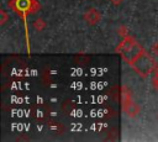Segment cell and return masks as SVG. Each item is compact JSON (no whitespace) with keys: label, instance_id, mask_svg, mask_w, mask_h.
Returning a JSON list of instances; mask_svg holds the SVG:
<instances>
[{"label":"cell","instance_id":"obj_1","mask_svg":"<svg viewBox=\"0 0 158 142\" xmlns=\"http://www.w3.org/2000/svg\"><path fill=\"white\" fill-rule=\"evenodd\" d=\"M115 52L120 53L122 59L128 63L130 65L144 52L143 47L132 37V36H126L122 38V41L118 43V46L115 48Z\"/></svg>","mask_w":158,"mask_h":142},{"label":"cell","instance_id":"obj_2","mask_svg":"<svg viewBox=\"0 0 158 142\" xmlns=\"http://www.w3.org/2000/svg\"><path fill=\"white\" fill-rule=\"evenodd\" d=\"M7 6L16 12L26 23V16L30 14H36L40 9L41 5L37 0H9Z\"/></svg>","mask_w":158,"mask_h":142},{"label":"cell","instance_id":"obj_3","mask_svg":"<svg viewBox=\"0 0 158 142\" xmlns=\"http://www.w3.org/2000/svg\"><path fill=\"white\" fill-rule=\"evenodd\" d=\"M131 67L136 70V73H138L142 78H146L148 77L149 74H152L157 67V63L156 61L144 51L132 64Z\"/></svg>","mask_w":158,"mask_h":142},{"label":"cell","instance_id":"obj_4","mask_svg":"<svg viewBox=\"0 0 158 142\" xmlns=\"http://www.w3.org/2000/svg\"><path fill=\"white\" fill-rule=\"evenodd\" d=\"M84 21L88 25L94 26V25H96L101 21V14L95 7H90L89 10H86L84 12Z\"/></svg>","mask_w":158,"mask_h":142},{"label":"cell","instance_id":"obj_5","mask_svg":"<svg viewBox=\"0 0 158 142\" xmlns=\"http://www.w3.org/2000/svg\"><path fill=\"white\" fill-rule=\"evenodd\" d=\"M133 102L132 100V94H131V90L123 85L121 88V106H122V111L125 112L127 110V107Z\"/></svg>","mask_w":158,"mask_h":142},{"label":"cell","instance_id":"obj_6","mask_svg":"<svg viewBox=\"0 0 158 142\" xmlns=\"http://www.w3.org/2000/svg\"><path fill=\"white\" fill-rule=\"evenodd\" d=\"M141 112V106L138 105V104H136V102H132L128 107H127V110L125 111V114L128 116V117H136L138 114Z\"/></svg>","mask_w":158,"mask_h":142},{"label":"cell","instance_id":"obj_7","mask_svg":"<svg viewBox=\"0 0 158 142\" xmlns=\"http://www.w3.org/2000/svg\"><path fill=\"white\" fill-rule=\"evenodd\" d=\"M33 28L36 30V31H43L44 28H46V21L43 20V19H41V17H38V19H36L35 21H33Z\"/></svg>","mask_w":158,"mask_h":142},{"label":"cell","instance_id":"obj_8","mask_svg":"<svg viewBox=\"0 0 158 142\" xmlns=\"http://www.w3.org/2000/svg\"><path fill=\"white\" fill-rule=\"evenodd\" d=\"M152 85H153L154 90H157V91H158V64H157V67H156V69H154V72H153V77H152Z\"/></svg>","mask_w":158,"mask_h":142},{"label":"cell","instance_id":"obj_9","mask_svg":"<svg viewBox=\"0 0 158 142\" xmlns=\"http://www.w3.org/2000/svg\"><path fill=\"white\" fill-rule=\"evenodd\" d=\"M117 33H118V36H121L122 38L126 37V36H128V28H127V26H126V25H121V26L117 28Z\"/></svg>","mask_w":158,"mask_h":142},{"label":"cell","instance_id":"obj_10","mask_svg":"<svg viewBox=\"0 0 158 142\" xmlns=\"http://www.w3.org/2000/svg\"><path fill=\"white\" fill-rule=\"evenodd\" d=\"M7 19H9V16H7L6 11H5L4 9H1V10H0V25H4V23L7 21Z\"/></svg>","mask_w":158,"mask_h":142},{"label":"cell","instance_id":"obj_11","mask_svg":"<svg viewBox=\"0 0 158 142\" xmlns=\"http://www.w3.org/2000/svg\"><path fill=\"white\" fill-rule=\"evenodd\" d=\"M151 52H152L153 54L158 56V42H156V43L152 46V48H151Z\"/></svg>","mask_w":158,"mask_h":142},{"label":"cell","instance_id":"obj_12","mask_svg":"<svg viewBox=\"0 0 158 142\" xmlns=\"http://www.w3.org/2000/svg\"><path fill=\"white\" fill-rule=\"evenodd\" d=\"M114 5H116V6H120V5H122V2H123V0H110Z\"/></svg>","mask_w":158,"mask_h":142},{"label":"cell","instance_id":"obj_13","mask_svg":"<svg viewBox=\"0 0 158 142\" xmlns=\"http://www.w3.org/2000/svg\"><path fill=\"white\" fill-rule=\"evenodd\" d=\"M157 120H158V112H157Z\"/></svg>","mask_w":158,"mask_h":142}]
</instances>
